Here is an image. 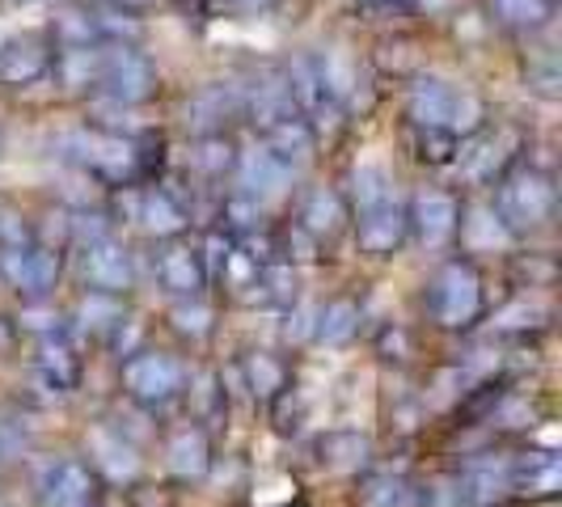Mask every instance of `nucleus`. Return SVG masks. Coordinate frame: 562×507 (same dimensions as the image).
<instances>
[{
	"label": "nucleus",
	"mask_w": 562,
	"mask_h": 507,
	"mask_svg": "<svg viewBox=\"0 0 562 507\" xmlns=\"http://www.w3.org/2000/svg\"><path fill=\"white\" fill-rule=\"evenodd\" d=\"M457 216H461V203L449 191H419L406 203V228L427 254L449 250L457 237Z\"/></svg>",
	"instance_id": "f8f14e48"
},
{
	"label": "nucleus",
	"mask_w": 562,
	"mask_h": 507,
	"mask_svg": "<svg viewBox=\"0 0 562 507\" xmlns=\"http://www.w3.org/2000/svg\"><path fill=\"white\" fill-rule=\"evenodd\" d=\"M89 18H93V30H98L102 43H140L144 22L136 9H123L114 0H93Z\"/></svg>",
	"instance_id": "c9c22d12"
},
{
	"label": "nucleus",
	"mask_w": 562,
	"mask_h": 507,
	"mask_svg": "<svg viewBox=\"0 0 562 507\" xmlns=\"http://www.w3.org/2000/svg\"><path fill=\"white\" fill-rule=\"evenodd\" d=\"M157 267V283L166 288L173 301H191V296H203L207 292V271H203V258H199V246H187L178 237H169L166 246L153 258Z\"/></svg>",
	"instance_id": "aec40b11"
},
{
	"label": "nucleus",
	"mask_w": 562,
	"mask_h": 507,
	"mask_svg": "<svg viewBox=\"0 0 562 507\" xmlns=\"http://www.w3.org/2000/svg\"><path fill=\"white\" fill-rule=\"evenodd\" d=\"M30 241H38V237H34V225H30L18 207L0 203V250H22Z\"/></svg>",
	"instance_id": "49530a36"
},
{
	"label": "nucleus",
	"mask_w": 562,
	"mask_h": 507,
	"mask_svg": "<svg viewBox=\"0 0 562 507\" xmlns=\"http://www.w3.org/2000/svg\"><path fill=\"white\" fill-rule=\"evenodd\" d=\"M59 161H68L72 169H81L85 178L106 182V187H148L161 173V153L166 144L153 136H119V132H102L93 123L64 132L56 144Z\"/></svg>",
	"instance_id": "f257e3e1"
},
{
	"label": "nucleus",
	"mask_w": 562,
	"mask_h": 507,
	"mask_svg": "<svg viewBox=\"0 0 562 507\" xmlns=\"http://www.w3.org/2000/svg\"><path fill=\"white\" fill-rule=\"evenodd\" d=\"M52 56L56 47L47 43V34H22L9 38L0 47V84L4 89H30V84L52 77Z\"/></svg>",
	"instance_id": "6ab92c4d"
},
{
	"label": "nucleus",
	"mask_w": 562,
	"mask_h": 507,
	"mask_svg": "<svg viewBox=\"0 0 562 507\" xmlns=\"http://www.w3.org/2000/svg\"><path fill=\"white\" fill-rule=\"evenodd\" d=\"M360 322H364V309L356 301L338 296V301H326L317 309V317H313V338L326 342V347H342V342H351V338L360 335Z\"/></svg>",
	"instance_id": "2f4dec72"
},
{
	"label": "nucleus",
	"mask_w": 562,
	"mask_h": 507,
	"mask_svg": "<svg viewBox=\"0 0 562 507\" xmlns=\"http://www.w3.org/2000/svg\"><path fill=\"white\" fill-rule=\"evenodd\" d=\"M486 9L512 34H541L554 22L559 0H486Z\"/></svg>",
	"instance_id": "c756f323"
},
{
	"label": "nucleus",
	"mask_w": 562,
	"mask_h": 507,
	"mask_svg": "<svg viewBox=\"0 0 562 507\" xmlns=\"http://www.w3.org/2000/svg\"><path fill=\"white\" fill-rule=\"evenodd\" d=\"M123 394L132 397L144 410H169L173 402L187 397V364L169 351H132L123 360Z\"/></svg>",
	"instance_id": "39448f33"
},
{
	"label": "nucleus",
	"mask_w": 562,
	"mask_h": 507,
	"mask_svg": "<svg viewBox=\"0 0 562 507\" xmlns=\"http://www.w3.org/2000/svg\"><path fill=\"white\" fill-rule=\"evenodd\" d=\"M136 221L148 237L157 241H169V237H182L187 225H191V203L169 191L166 182H148L140 195H136Z\"/></svg>",
	"instance_id": "412c9836"
},
{
	"label": "nucleus",
	"mask_w": 562,
	"mask_h": 507,
	"mask_svg": "<svg viewBox=\"0 0 562 507\" xmlns=\"http://www.w3.org/2000/svg\"><path fill=\"white\" fill-rule=\"evenodd\" d=\"M411 504H415V491H411V482H406V478L385 474V478L368 482L364 507H411Z\"/></svg>",
	"instance_id": "c03bdc74"
},
{
	"label": "nucleus",
	"mask_w": 562,
	"mask_h": 507,
	"mask_svg": "<svg viewBox=\"0 0 562 507\" xmlns=\"http://www.w3.org/2000/svg\"><path fill=\"white\" fill-rule=\"evenodd\" d=\"M452 241H461L465 254H495V250H507L516 237L499 221L495 203H465L461 216H457V237Z\"/></svg>",
	"instance_id": "b1692460"
},
{
	"label": "nucleus",
	"mask_w": 562,
	"mask_h": 507,
	"mask_svg": "<svg viewBox=\"0 0 562 507\" xmlns=\"http://www.w3.org/2000/svg\"><path fill=\"white\" fill-rule=\"evenodd\" d=\"M169 326H173V335L187 338V342H207L212 330H216V313L212 305H203V296H191V301H178L173 309H169Z\"/></svg>",
	"instance_id": "a19ab883"
},
{
	"label": "nucleus",
	"mask_w": 562,
	"mask_h": 507,
	"mask_svg": "<svg viewBox=\"0 0 562 507\" xmlns=\"http://www.w3.org/2000/svg\"><path fill=\"white\" fill-rule=\"evenodd\" d=\"M310 313L301 309V301L288 309V338H305V335H313V322H305Z\"/></svg>",
	"instance_id": "8fccbe9b"
},
{
	"label": "nucleus",
	"mask_w": 562,
	"mask_h": 507,
	"mask_svg": "<svg viewBox=\"0 0 562 507\" xmlns=\"http://www.w3.org/2000/svg\"><path fill=\"white\" fill-rule=\"evenodd\" d=\"M280 68H283L288 89H292V102H296L301 119L313 127V136L338 132V127L347 123L342 106L330 98V89L322 81V68H317V56H313V52H301V56H292L288 64H280Z\"/></svg>",
	"instance_id": "6e6552de"
},
{
	"label": "nucleus",
	"mask_w": 562,
	"mask_h": 507,
	"mask_svg": "<svg viewBox=\"0 0 562 507\" xmlns=\"http://www.w3.org/2000/svg\"><path fill=\"white\" fill-rule=\"evenodd\" d=\"M525 81L541 98H559V59H554V52H546V59H537L533 68H525Z\"/></svg>",
	"instance_id": "de8ad7c7"
},
{
	"label": "nucleus",
	"mask_w": 562,
	"mask_h": 507,
	"mask_svg": "<svg viewBox=\"0 0 562 507\" xmlns=\"http://www.w3.org/2000/svg\"><path fill=\"white\" fill-rule=\"evenodd\" d=\"M166 465L178 482H203L212 474V440L199 422L178 427L166 440Z\"/></svg>",
	"instance_id": "393cba45"
},
{
	"label": "nucleus",
	"mask_w": 562,
	"mask_h": 507,
	"mask_svg": "<svg viewBox=\"0 0 562 507\" xmlns=\"http://www.w3.org/2000/svg\"><path fill=\"white\" fill-rule=\"evenodd\" d=\"M411 153H415L419 166L445 169V166H452V157H457V136H452V132H440V127H415V123H411Z\"/></svg>",
	"instance_id": "79ce46f5"
},
{
	"label": "nucleus",
	"mask_w": 562,
	"mask_h": 507,
	"mask_svg": "<svg viewBox=\"0 0 562 507\" xmlns=\"http://www.w3.org/2000/svg\"><path fill=\"white\" fill-rule=\"evenodd\" d=\"M258 288H262V305H276V309H292L301 301V275L292 267V258H267L262 271H258Z\"/></svg>",
	"instance_id": "f704fd0d"
},
{
	"label": "nucleus",
	"mask_w": 562,
	"mask_h": 507,
	"mask_svg": "<svg viewBox=\"0 0 562 507\" xmlns=\"http://www.w3.org/2000/svg\"><path fill=\"white\" fill-rule=\"evenodd\" d=\"M225 4H237V9H254V4H267V0H225Z\"/></svg>",
	"instance_id": "603ef678"
},
{
	"label": "nucleus",
	"mask_w": 562,
	"mask_h": 507,
	"mask_svg": "<svg viewBox=\"0 0 562 507\" xmlns=\"http://www.w3.org/2000/svg\"><path fill=\"white\" fill-rule=\"evenodd\" d=\"M423 309H427V317L440 330H452V335L474 330L482 322V309H486V292H482V275L479 267H474V258H449V262H440L436 275L427 280Z\"/></svg>",
	"instance_id": "7ed1b4c3"
},
{
	"label": "nucleus",
	"mask_w": 562,
	"mask_h": 507,
	"mask_svg": "<svg viewBox=\"0 0 562 507\" xmlns=\"http://www.w3.org/2000/svg\"><path fill=\"white\" fill-rule=\"evenodd\" d=\"M52 38L56 47H89V43H102L93 18H89V4H59L56 18H52Z\"/></svg>",
	"instance_id": "ea45409f"
},
{
	"label": "nucleus",
	"mask_w": 562,
	"mask_h": 507,
	"mask_svg": "<svg viewBox=\"0 0 562 507\" xmlns=\"http://www.w3.org/2000/svg\"><path fill=\"white\" fill-rule=\"evenodd\" d=\"M520 148H525V136L516 127H504V123L499 127H486L482 123L479 132H470V136L457 140L452 166H457V178L465 187H495L507 169L520 161Z\"/></svg>",
	"instance_id": "423d86ee"
},
{
	"label": "nucleus",
	"mask_w": 562,
	"mask_h": 507,
	"mask_svg": "<svg viewBox=\"0 0 562 507\" xmlns=\"http://www.w3.org/2000/svg\"><path fill=\"white\" fill-rule=\"evenodd\" d=\"M372 64H376L385 77H394V81H411V77H419L423 72V52L415 38L394 34V38H381V43H376Z\"/></svg>",
	"instance_id": "e433bc0d"
},
{
	"label": "nucleus",
	"mask_w": 562,
	"mask_h": 507,
	"mask_svg": "<svg viewBox=\"0 0 562 507\" xmlns=\"http://www.w3.org/2000/svg\"><path fill=\"white\" fill-rule=\"evenodd\" d=\"M512 275H516V283H525V288H550L554 275H559V267H554L550 254H516Z\"/></svg>",
	"instance_id": "a18cd8bd"
},
{
	"label": "nucleus",
	"mask_w": 562,
	"mask_h": 507,
	"mask_svg": "<svg viewBox=\"0 0 562 507\" xmlns=\"http://www.w3.org/2000/svg\"><path fill=\"white\" fill-rule=\"evenodd\" d=\"M123 322H127L123 296H111V292H85L72 309V330L93 342H111Z\"/></svg>",
	"instance_id": "bb28decb"
},
{
	"label": "nucleus",
	"mask_w": 562,
	"mask_h": 507,
	"mask_svg": "<svg viewBox=\"0 0 562 507\" xmlns=\"http://www.w3.org/2000/svg\"><path fill=\"white\" fill-rule=\"evenodd\" d=\"M81 351L72 347V338L56 330V335H43L38 338V356H34V372L38 381L52 390L56 397L72 394L81 385Z\"/></svg>",
	"instance_id": "5701e85b"
},
{
	"label": "nucleus",
	"mask_w": 562,
	"mask_h": 507,
	"mask_svg": "<svg viewBox=\"0 0 562 507\" xmlns=\"http://www.w3.org/2000/svg\"><path fill=\"white\" fill-rule=\"evenodd\" d=\"M241 376H246L250 397L262 402V406H276V402L288 394V381H292L288 364H283L280 356H271V351H250V356L241 360Z\"/></svg>",
	"instance_id": "cd10ccee"
},
{
	"label": "nucleus",
	"mask_w": 562,
	"mask_h": 507,
	"mask_svg": "<svg viewBox=\"0 0 562 507\" xmlns=\"http://www.w3.org/2000/svg\"><path fill=\"white\" fill-rule=\"evenodd\" d=\"M237 119H241V84L237 81L203 84L199 93L187 98V106H182V123H187V132H195V136L228 132Z\"/></svg>",
	"instance_id": "2eb2a0df"
},
{
	"label": "nucleus",
	"mask_w": 562,
	"mask_h": 507,
	"mask_svg": "<svg viewBox=\"0 0 562 507\" xmlns=\"http://www.w3.org/2000/svg\"><path fill=\"white\" fill-rule=\"evenodd\" d=\"M187 394L195 397V415L199 419H212V415H225V390L212 372H199L187 376Z\"/></svg>",
	"instance_id": "37998d69"
},
{
	"label": "nucleus",
	"mask_w": 562,
	"mask_h": 507,
	"mask_svg": "<svg viewBox=\"0 0 562 507\" xmlns=\"http://www.w3.org/2000/svg\"><path fill=\"white\" fill-rule=\"evenodd\" d=\"M233 161H237V144H233L228 132H216V136H195L187 166L203 182H225L228 173H233Z\"/></svg>",
	"instance_id": "473e14b6"
},
{
	"label": "nucleus",
	"mask_w": 562,
	"mask_h": 507,
	"mask_svg": "<svg viewBox=\"0 0 562 507\" xmlns=\"http://www.w3.org/2000/svg\"><path fill=\"white\" fill-rule=\"evenodd\" d=\"M507 482L516 499H554L562 491V457L554 449H525L507 457Z\"/></svg>",
	"instance_id": "a211bd4d"
},
{
	"label": "nucleus",
	"mask_w": 562,
	"mask_h": 507,
	"mask_svg": "<svg viewBox=\"0 0 562 507\" xmlns=\"http://www.w3.org/2000/svg\"><path fill=\"white\" fill-rule=\"evenodd\" d=\"M13 4H30V0H13Z\"/></svg>",
	"instance_id": "6e6d98bb"
},
{
	"label": "nucleus",
	"mask_w": 562,
	"mask_h": 507,
	"mask_svg": "<svg viewBox=\"0 0 562 507\" xmlns=\"http://www.w3.org/2000/svg\"><path fill=\"white\" fill-rule=\"evenodd\" d=\"M98 68H102V43L89 47H56L52 56V77L72 93L98 89Z\"/></svg>",
	"instance_id": "c85d7f7f"
},
{
	"label": "nucleus",
	"mask_w": 562,
	"mask_h": 507,
	"mask_svg": "<svg viewBox=\"0 0 562 507\" xmlns=\"http://www.w3.org/2000/svg\"><path fill=\"white\" fill-rule=\"evenodd\" d=\"M406 119L415 127H440V132H452L461 140L486 123V106H482L479 93L419 72L406 84Z\"/></svg>",
	"instance_id": "20e7f679"
},
{
	"label": "nucleus",
	"mask_w": 562,
	"mask_h": 507,
	"mask_svg": "<svg viewBox=\"0 0 562 507\" xmlns=\"http://www.w3.org/2000/svg\"><path fill=\"white\" fill-rule=\"evenodd\" d=\"M0 465H4V449H0Z\"/></svg>",
	"instance_id": "5fc2aeb1"
},
{
	"label": "nucleus",
	"mask_w": 562,
	"mask_h": 507,
	"mask_svg": "<svg viewBox=\"0 0 562 507\" xmlns=\"http://www.w3.org/2000/svg\"><path fill=\"white\" fill-rule=\"evenodd\" d=\"M89 452H93V474L98 478H111V482H132L140 474V457H136V444L123 440V431L114 427H98L89 436Z\"/></svg>",
	"instance_id": "a878e982"
},
{
	"label": "nucleus",
	"mask_w": 562,
	"mask_h": 507,
	"mask_svg": "<svg viewBox=\"0 0 562 507\" xmlns=\"http://www.w3.org/2000/svg\"><path fill=\"white\" fill-rule=\"evenodd\" d=\"M301 169H292L288 161H280L267 144L258 140L250 148H237V161H233V182H237V195L254 199V203H271L280 199L292 182H296Z\"/></svg>",
	"instance_id": "9b49d317"
},
{
	"label": "nucleus",
	"mask_w": 562,
	"mask_h": 507,
	"mask_svg": "<svg viewBox=\"0 0 562 507\" xmlns=\"http://www.w3.org/2000/svg\"><path fill=\"white\" fill-rule=\"evenodd\" d=\"M376 347H381V356H385V360H397V364H402V360L411 356V335H406L402 326H385Z\"/></svg>",
	"instance_id": "09e8293b"
},
{
	"label": "nucleus",
	"mask_w": 562,
	"mask_h": 507,
	"mask_svg": "<svg viewBox=\"0 0 562 507\" xmlns=\"http://www.w3.org/2000/svg\"><path fill=\"white\" fill-rule=\"evenodd\" d=\"M114 4H123V9H136V13H140L144 4H153V0H114Z\"/></svg>",
	"instance_id": "3c124183"
},
{
	"label": "nucleus",
	"mask_w": 562,
	"mask_h": 507,
	"mask_svg": "<svg viewBox=\"0 0 562 507\" xmlns=\"http://www.w3.org/2000/svg\"><path fill=\"white\" fill-rule=\"evenodd\" d=\"M64 271V254L47 241H30L22 250H0V280L9 283L26 305L34 301H52Z\"/></svg>",
	"instance_id": "1a4fd4ad"
},
{
	"label": "nucleus",
	"mask_w": 562,
	"mask_h": 507,
	"mask_svg": "<svg viewBox=\"0 0 562 507\" xmlns=\"http://www.w3.org/2000/svg\"><path fill=\"white\" fill-rule=\"evenodd\" d=\"M292 225L310 237L317 250H330L338 237L351 225V212H347V199L330 191V187H313L305 191L301 207H296V221Z\"/></svg>",
	"instance_id": "f3484780"
},
{
	"label": "nucleus",
	"mask_w": 562,
	"mask_h": 507,
	"mask_svg": "<svg viewBox=\"0 0 562 507\" xmlns=\"http://www.w3.org/2000/svg\"><path fill=\"white\" fill-rule=\"evenodd\" d=\"M0 507H9V504H4V499H0Z\"/></svg>",
	"instance_id": "4d7b16f0"
},
{
	"label": "nucleus",
	"mask_w": 562,
	"mask_h": 507,
	"mask_svg": "<svg viewBox=\"0 0 562 507\" xmlns=\"http://www.w3.org/2000/svg\"><path fill=\"white\" fill-rule=\"evenodd\" d=\"M452 507H504L512 499L507 457H479L470 461L449 486Z\"/></svg>",
	"instance_id": "dca6fc26"
},
{
	"label": "nucleus",
	"mask_w": 562,
	"mask_h": 507,
	"mask_svg": "<svg viewBox=\"0 0 562 507\" xmlns=\"http://www.w3.org/2000/svg\"><path fill=\"white\" fill-rule=\"evenodd\" d=\"M550 326V309L546 305H533V301H512L504 309L491 317V330L504 338H529L541 335Z\"/></svg>",
	"instance_id": "4c0bfd02"
},
{
	"label": "nucleus",
	"mask_w": 562,
	"mask_h": 507,
	"mask_svg": "<svg viewBox=\"0 0 562 507\" xmlns=\"http://www.w3.org/2000/svg\"><path fill=\"white\" fill-rule=\"evenodd\" d=\"M81 280L89 292H111V296H127L136 283V267H132V250L119 237H102L81 250Z\"/></svg>",
	"instance_id": "4468645a"
},
{
	"label": "nucleus",
	"mask_w": 562,
	"mask_h": 507,
	"mask_svg": "<svg viewBox=\"0 0 562 507\" xmlns=\"http://www.w3.org/2000/svg\"><path fill=\"white\" fill-rule=\"evenodd\" d=\"M102 504V478L93 474V465H85L77 457L56 461L43 478V507H98Z\"/></svg>",
	"instance_id": "4be33fe9"
},
{
	"label": "nucleus",
	"mask_w": 562,
	"mask_h": 507,
	"mask_svg": "<svg viewBox=\"0 0 562 507\" xmlns=\"http://www.w3.org/2000/svg\"><path fill=\"white\" fill-rule=\"evenodd\" d=\"M360 4H411V0H360Z\"/></svg>",
	"instance_id": "864d4df0"
},
{
	"label": "nucleus",
	"mask_w": 562,
	"mask_h": 507,
	"mask_svg": "<svg viewBox=\"0 0 562 507\" xmlns=\"http://www.w3.org/2000/svg\"><path fill=\"white\" fill-rule=\"evenodd\" d=\"M258 140L267 144L280 161H288L292 169H301L305 161L313 157V148H317V136H313V127L296 114V119H283L276 127H267V132H258Z\"/></svg>",
	"instance_id": "7c9ffc66"
},
{
	"label": "nucleus",
	"mask_w": 562,
	"mask_h": 507,
	"mask_svg": "<svg viewBox=\"0 0 562 507\" xmlns=\"http://www.w3.org/2000/svg\"><path fill=\"white\" fill-rule=\"evenodd\" d=\"M397 195L394 191V178L385 173L381 166H360L351 169V178H347V212H364L372 203H381V199Z\"/></svg>",
	"instance_id": "58836bf2"
},
{
	"label": "nucleus",
	"mask_w": 562,
	"mask_h": 507,
	"mask_svg": "<svg viewBox=\"0 0 562 507\" xmlns=\"http://www.w3.org/2000/svg\"><path fill=\"white\" fill-rule=\"evenodd\" d=\"M495 212L512 237H533L541 228L554 225L559 216V187L554 173L529 161H516L504 178L495 182Z\"/></svg>",
	"instance_id": "f03ea898"
},
{
	"label": "nucleus",
	"mask_w": 562,
	"mask_h": 507,
	"mask_svg": "<svg viewBox=\"0 0 562 507\" xmlns=\"http://www.w3.org/2000/svg\"><path fill=\"white\" fill-rule=\"evenodd\" d=\"M351 225H356V241L368 258H390L406 246L411 228H406V203L397 195L372 203L364 212H351Z\"/></svg>",
	"instance_id": "ddd939ff"
},
{
	"label": "nucleus",
	"mask_w": 562,
	"mask_h": 507,
	"mask_svg": "<svg viewBox=\"0 0 562 507\" xmlns=\"http://www.w3.org/2000/svg\"><path fill=\"white\" fill-rule=\"evenodd\" d=\"M161 89L157 64L144 56L136 43H102V68H98V89L123 106H144Z\"/></svg>",
	"instance_id": "0eeeda50"
},
{
	"label": "nucleus",
	"mask_w": 562,
	"mask_h": 507,
	"mask_svg": "<svg viewBox=\"0 0 562 507\" xmlns=\"http://www.w3.org/2000/svg\"><path fill=\"white\" fill-rule=\"evenodd\" d=\"M241 84V119L250 123L254 132H267L283 119H296V102H292V89L283 81L280 64H258Z\"/></svg>",
	"instance_id": "9d476101"
},
{
	"label": "nucleus",
	"mask_w": 562,
	"mask_h": 507,
	"mask_svg": "<svg viewBox=\"0 0 562 507\" xmlns=\"http://www.w3.org/2000/svg\"><path fill=\"white\" fill-rule=\"evenodd\" d=\"M368 461H372V444L360 431H330L322 440V465L330 474H360L368 470Z\"/></svg>",
	"instance_id": "72a5a7b5"
}]
</instances>
